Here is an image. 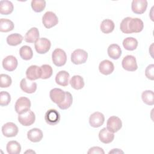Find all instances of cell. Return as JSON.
<instances>
[{
  "instance_id": "obj_1",
  "label": "cell",
  "mask_w": 154,
  "mask_h": 154,
  "mask_svg": "<svg viewBox=\"0 0 154 154\" xmlns=\"http://www.w3.org/2000/svg\"><path fill=\"white\" fill-rule=\"evenodd\" d=\"M144 28V23L139 18L126 17L124 18L120 25V29L125 34L138 33Z\"/></svg>"
},
{
  "instance_id": "obj_2",
  "label": "cell",
  "mask_w": 154,
  "mask_h": 154,
  "mask_svg": "<svg viewBox=\"0 0 154 154\" xmlns=\"http://www.w3.org/2000/svg\"><path fill=\"white\" fill-rule=\"evenodd\" d=\"M52 60L56 66H64L67 61V55L65 51L60 48L55 49L52 54Z\"/></svg>"
},
{
  "instance_id": "obj_3",
  "label": "cell",
  "mask_w": 154,
  "mask_h": 154,
  "mask_svg": "<svg viewBox=\"0 0 154 154\" xmlns=\"http://www.w3.org/2000/svg\"><path fill=\"white\" fill-rule=\"evenodd\" d=\"M35 120V116L33 111L30 109L19 114L18 121L24 126H29L32 125Z\"/></svg>"
},
{
  "instance_id": "obj_4",
  "label": "cell",
  "mask_w": 154,
  "mask_h": 154,
  "mask_svg": "<svg viewBox=\"0 0 154 154\" xmlns=\"http://www.w3.org/2000/svg\"><path fill=\"white\" fill-rule=\"evenodd\" d=\"M51 46V41L45 38H39L34 43V47L36 52L40 54H44L48 52Z\"/></svg>"
},
{
  "instance_id": "obj_5",
  "label": "cell",
  "mask_w": 154,
  "mask_h": 154,
  "mask_svg": "<svg viewBox=\"0 0 154 154\" xmlns=\"http://www.w3.org/2000/svg\"><path fill=\"white\" fill-rule=\"evenodd\" d=\"M42 23L45 28H51L58 23V18L52 11H46L42 17Z\"/></svg>"
},
{
  "instance_id": "obj_6",
  "label": "cell",
  "mask_w": 154,
  "mask_h": 154,
  "mask_svg": "<svg viewBox=\"0 0 154 154\" xmlns=\"http://www.w3.org/2000/svg\"><path fill=\"white\" fill-rule=\"evenodd\" d=\"M88 58V53L81 49H75L71 54V61L75 64L85 63Z\"/></svg>"
},
{
  "instance_id": "obj_7",
  "label": "cell",
  "mask_w": 154,
  "mask_h": 154,
  "mask_svg": "<svg viewBox=\"0 0 154 154\" xmlns=\"http://www.w3.org/2000/svg\"><path fill=\"white\" fill-rule=\"evenodd\" d=\"M31 101L26 97H20L16 102L14 105V109L16 112L18 114H22L31 108Z\"/></svg>"
},
{
  "instance_id": "obj_8",
  "label": "cell",
  "mask_w": 154,
  "mask_h": 154,
  "mask_svg": "<svg viewBox=\"0 0 154 154\" xmlns=\"http://www.w3.org/2000/svg\"><path fill=\"white\" fill-rule=\"evenodd\" d=\"M122 66L123 69L129 72H134L138 69L136 58L131 55H128L123 58Z\"/></svg>"
},
{
  "instance_id": "obj_9",
  "label": "cell",
  "mask_w": 154,
  "mask_h": 154,
  "mask_svg": "<svg viewBox=\"0 0 154 154\" xmlns=\"http://www.w3.org/2000/svg\"><path fill=\"white\" fill-rule=\"evenodd\" d=\"M45 120L48 125L54 126L59 123L60 120V114L56 109H50L46 112Z\"/></svg>"
},
{
  "instance_id": "obj_10",
  "label": "cell",
  "mask_w": 154,
  "mask_h": 154,
  "mask_svg": "<svg viewBox=\"0 0 154 154\" xmlns=\"http://www.w3.org/2000/svg\"><path fill=\"white\" fill-rule=\"evenodd\" d=\"M2 134L6 137H16L18 134L19 129L16 124L13 122H7L2 126Z\"/></svg>"
},
{
  "instance_id": "obj_11",
  "label": "cell",
  "mask_w": 154,
  "mask_h": 154,
  "mask_svg": "<svg viewBox=\"0 0 154 154\" xmlns=\"http://www.w3.org/2000/svg\"><path fill=\"white\" fill-rule=\"evenodd\" d=\"M122 127L121 119L117 116H111L107 120L106 128L111 132L115 133L118 132Z\"/></svg>"
},
{
  "instance_id": "obj_12",
  "label": "cell",
  "mask_w": 154,
  "mask_h": 154,
  "mask_svg": "<svg viewBox=\"0 0 154 154\" xmlns=\"http://www.w3.org/2000/svg\"><path fill=\"white\" fill-rule=\"evenodd\" d=\"M20 87L25 93L31 94L34 93L37 90V84L28 78H23L20 82Z\"/></svg>"
},
{
  "instance_id": "obj_13",
  "label": "cell",
  "mask_w": 154,
  "mask_h": 154,
  "mask_svg": "<svg viewBox=\"0 0 154 154\" xmlns=\"http://www.w3.org/2000/svg\"><path fill=\"white\" fill-rule=\"evenodd\" d=\"M105 121L104 115L99 111L91 114L89 117V123L93 128H99L101 126Z\"/></svg>"
},
{
  "instance_id": "obj_14",
  "label": "cell",
  "mask_w": 154,
  "mask_h": 154,
  "mask_svg": "<svg viewBox=\"0 0 154 154\" xmlns=\"http://www.w3.org/2000/svg\"><path fill=\"white\" fill-rule=\"evenodd\" d=\"M147 4L146 0H134L131 4V9L134 13L141 14L146 11Z\"/></svg>"
},
{
  "instance_id": "obj_15",
  "label": "cell",
  "mask_w": 154,
  "mask_h": 154,
  "mask_svg": "<svg viewBox=\"0 0 154 154\" xmlns=\"http://www.w3.org/2000/svg\"><path fill=\"white\" fill-rule=\"evenodd\" d=\"M65 96L66 91L58 88L52 89L49 93V96L51 100L57 105L61 103L64 100Z\"/></svg>"
},
{
  "instance_id": "obj_16",
  "label": "cell",
  "mask_w": 154,
  "mask_h": 154,
  "mask_svg": "<svg viewBox=\"0 0 154 154\" xmlns=\"http://www.w3.org/2000/svg\"><path fill=\"white\" fill-rule=\"evenodd\" d=\"M2 64V67L5 70L8 72H12L16 69L18 62L17 60L14 56L8 55L3 59Z\"/></svg>"
},
{
  "instance_id": "obj_17",
  "label": "cell",
  "mask_w": 154,
  "mask_h": 154,
  "mask_svg": "<svg viewBox=\"0 0 154 154\" xmlns=\"http://www.w3.org/2000/svg\"><path fill=\"white\" fill-rule=\"evenodd\" d=\"M41 69L36 65L30 66L26 70V76L29 80L34 81L41 78Z\"/></svg>"
},
{
  "instance_id": "obj_18",
  "label": "cell",
  "mask_w": 154,
  "mask_h": 154,
  "mask_svg": "<svg viewBox=\"0 0 154 154\" xmlns=\"http://www.w3.org/2000/svg\"><path fill=\"white\" fill-rule=\"evenodd\" d=\"M99 72L104 75H108L112 73L114 70V66L112 62L108 60H104L102 61L99 65Z\"/></svg>"
},
{
  "instance_id": "obj_19",
  "label": "cell",
  "mask_w": 154,
  "mask_h": 154,
  "mask_svg": "<svg viewBox=\"0 0 154 154\" xmlns=\"http://www.w3.org/2000/svg\"><path fill=\"white\" fill-rule=\"evenodd\" d=\"M99 138L102 143L104 144H108L113 141L114 138V134L106 128H103L99 132Z\"/></svg>"
},
{
  "instance_id": "obj_20",
  "label": "cell",
  "mask_w": 154,
  "mask_h": 154,
  "mask_svg": "<svg viewBox=\"0 0 154 154\" xmlns=\"http://www.w3.org/2000/svg\"><path fill=\"white\" fill-rule=\"evenodd\" d=\"M43 132L40 129L32 128L29 130L27 132V138L29 141L33 143L40 141L43 138Z\"/></svg>"
},
{
  "instance_id": "obj_21",
  "label": "cell",
  "mask_w": 154,
  "mask_h": 154,
  "mask_svg": "<svg viewBox=\"0 0 154 154\" xmlns=\"http://www.w3.org/2000/svg\"><path fill=\"white\" fill-rule=\"evenodd\" d=\"M69 77L70 75L67 71L61 70L56 75L55 82L59 85L66 87L69 82Z\"/></svg>"
},
{
  "instance_id": "obj_22",
  "label": "cell",
  "mask_w": 154,
  "mask_h": 154,
  "mask_svg": "<svg viewBox=\"0 0 154 154\" xmlns=\"http://www.w3.org/2000/svg\"><path fill=\"white\" fill-rule=\"evenodd\" d=\"M39 31L36 27H32L29 29L25 35V41L27 43H35L39 38Z\"/></svg>"
},
{
  "instance_id": "obj_23",
  "label": "cell",
  "mask_w": 154,
  "mask_h": 154,
  "mask_svg": "<svg viewBox=\"0 0 154 154\" xmlns=\"http://www.w3.org/2000/svg\"><path fill=\"white\" fill-rule=\"evenodd\" d=\"M108 56L113 60L119 59L122 55V49L117 44L110 45L107 50Z\"/></svg>"
},
{
  "instance_id": "obj_24",
  "label": "cell",
  "mask_w": 154,
  "mask_h": 154,
  "mask_svg": "<svg viewBox=\"0 0 154 154\" xmlns=\"http://www.w3.org/2000/svg\"><path fill=\"white\" fill-rule=\"evenodd\" d=\"M14 9L13 3L7 0L0 1V13L2 15H8L11 14Z\"/></svg>"
},
{
  "instance_id": "obj_25",
  "label": "cell",
  "mask_w": 154,
  "mask_h": 154,
  "mask_svg": "<svg viewBox=\"0 0 154 154\" xmlns=\"http://www.w3.org/2000/svg\"><path fill=\"white\" fill-rule=\"evenodd\" d=\"M115 25L114 22L109 19H104L100 25L101 31L105 34H109L113 31L114 29Z\"/></svg>"
},
{
  "instance_id": "obj_26",
  "label": "cell",
  "mask_w": 154,
  "mask_h": 154,
  "mask_svg": "<svg viewBox=\"0 0 154 154\" xmlns=\"http://www.w3.org/2000/svg\"><path fill=\"white\" fill-rule=\"evenodd\" d=\"M23 39V36L18 33L10 34L7 37V43L8 45L15 46L20 45Z\"/></svg>"
},
{
  "instance_id": "obj_27",
  "label": "cell",
  "mask_w": 154,
  "mask_h": 154,
  "mask_svg": "<svg viewBox=\"0 0 154 154\" xmlns=\"http://www.w3.org/2000/svg\"><path fill=\"white\" fill-rule=\"evenodd\" d=\"M69 83L71 87L75 90H81L84 87V79L80 75H74L73 76Z\"/></svg>"
},
{
  "instance_id": "obj_28",
  "label": "cell",
  "mask_w": 154,
  "mask_h": 154,
  "mask_svg": "<svg viewBox=\"0 0 154 154\" xmlns=\"http://www.w3.org/2000/svg\"><path fill=\"white\" fill-rule=\"evenodd\" d=\"M6 149L9 154H19L21 152V146L16 141H10L7 144Z\"/></svg>"
},
{
  "instance_id": "obj_29",
  "label": "cell",
  "mask_w": 154,
  "mask_h": 154,
  "mask_svg": "<svg viewBox=\"0 0 154 154\" xmlns=\"http://www.w3.org/2000/svg\"><path fill=\"white\" fill-rule=\"evenodd\" d=\"M123 46L128 51H134L138 46V41L136 38L132 37H126L123 41Z\"/></svg>"
},
{
  "instance_id": "obj_30",
  "label": "cell",
  "mask_w": 154,
  "mask_h": 154,
  "mask_svg": "<svg viewBox=\"0 0 154 154\" xmlns=\"http://www.w3.org/2000/svg\"><path fill=\"white\" fill-rule=\"evenodd\" d=\"M14 29L13 22L8 19L1 18L0 19V31L7 32Z\"/></svg>"
},
{
  "instance_id": "obj_31",
  "label": "cell",
  "mask_w": 154,
  "mask_h": 154,
  "mask_svg": "<svg viewBox=\"0 0 154 154\" xmlns=\"http://www.w3.org/2000/svg\"><path fill=\"white\" fill-rule=\"evenodd\" d=\"M19 55L22 59L24 60H29L33 57V52L30 46L25 45L20 48Z\"/></svg>"
},
{
  "instance_id": "obj_32",
  "label": "cell",
  "mask_w": 154,
  "mask_h": 154,
  "mask_svg": "<svg viewBox=\"0 0 154 154\" xmlns=\"http://www.w3.org/2000/svg\"><path fill=\"white\" fill-rule=\"evenodd\" d=\"M141 99L143 102L148 105H153L154 104V93L152 90H145L141 94Z\"/></svg>"
},
{
  "instance_id": "obj_33",
  "label": "cell",
  "mask_w": 154,
  "mask_h": 154,
  "mask_svg": "<svg viewBox=\"0 0 154 154\" xmlns=\"http://www.w3.org/2000/svg\"><path fill=\"white\" fill-rule=\"evenodd\" d=\"M73 102V97L70 93L66 91V96L64 100L60 103L58 104V106L61 109H67L70 107Z\"/></svg>"
},
{
  "instance_id": "obj_34",
  "label": "cell",
  "mask_w": 154,
  "mask_h": 154,
  "mask_svg": "<svg viewBox=\"0 0 154 154\" xmlns=\"http://www.w3.org/2000/svg\"><path fill=\"white\" fill-rule=\"evenodd\" d=\"M31 5L35 12L40 13L46 7V1L44 0H32Z\"/></svg>"
},
{
  "instance_id": "obj_35",
  "label": "cell",
  "mask_w": 154,
  "mask_h": 154,
  "mask_svg": "<svg viewBox=\"0 0 154 154\" xmlns=\"http://www.w3.org/2000/svg\"><path fill=\"white\" fill-rule=\"evenodd\" d=\"M41 78L43 79H46L49 78L53 73L52 67L49 64H43L41 66Z\"/></svg>"
},
{
  "instance_id": "obj_36",
  "label": "cell",
  "mask_w": 154,
  "mask_h": 154,
  "mask_svg": "<svg viewBox=\"0 0 154 154\" xmlns=\"http://www.w3.org/2000/svg\"><path fill=\"white\" fill-rule=\"evenodd\" d=\"M11 101L10 94L5 91H2L0 93V105L1 106H7Z\"/></svg>"
},
{
  "instance_id": "obj_37",
  "label": "cell",
  "mask_w": 154,
  "mask_h": 154,
  "mask_svg": "<svg viewBox=\"0 0 154 154\" xmlns=\"http://www.w3.org/2000/svg\"><path fill=\"white\" fill-rule=\"evenodd\" d=\"M0 83L1 88H7L11 85L12 79L9 75L2 73L0 75Z\"/></svg>"
},
{
  "instance_id": "obj_38",
  "label": "cell",
  "mask_w": 154,
  "mask_h": 154,
  "mask_svg": "<svg viewBox=\"0 0 154 154\" xmlns=\"http://www.w3.org/2000/svg\"><path fill=\"white\" fill-rule=\"evenodd\" d=\"M145 75L150 80L154 79V65L153 64L149 65L145 70Z\"/></svg>"
},
{
  "instance_id": "obj_39",
  "label": "cell",
  "mask_w": 154,
  "mask_h": 154,
  "mask_svg": "<svg viewBox=\"0 0 154 154\" xmlns=\"http://www.w3.org/2000/svg\"><path fill=\"white\" fill-rule=\"evenodd\" d=\"M87 153L90 154V153H99V154H104L105 152L103 150L102 148L98 147V146H94L88 150L87 152Z\"/></svg>"
},
{
  "instance_id": "obj_40",
  "label": "cell",
  "mask_w": 154,
  "mask_h": 154,
  "mask_svg": "<svg viewBox=\"0 0 154 154\" xmlns=\"http://www.w3.org/2000/svg\"><path fill=\"white\" fill-rule=\"evenodd\" d=\"M123 153L124 152L122 150H120L119 149H113L112 150L109 152V154H110V153Z\"/></svg>"
},
{
  "instance_id": "obj_41",
  "label": "cell",
  "mask_w": 154,
  "mask_h": 154,
  "mask_svg": "<svg viewBox=\"0 0 154 154\" xmlns=\"http://www.w3.org/2000/svg\"><path fill=\"white\" fill-rule=\"evenodd\" d=\"M28 152H29V153H30V152H32V153H35L34 151H32V150H27V151H26L25 153H28Z\"/></svg>"
}]
</instances>
